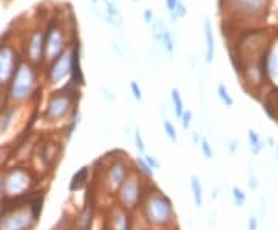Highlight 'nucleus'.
<instances>
[{
    "label": "nucleus",
    "mask_w": 278,
    "mask_h": 230,
    "mask_svg": "<svg viewBox=\"0 0 278 230\" xmlns=\"http://www.w3.org/2000/svg\"><path fill=\"white\" fill-rule=\"evenodd\" d=\"M144 221L155 228H170L175 224V207L173 202L162 190L152 182L139 205Z\"/></svg>",
    "instance_id": "f257e3e1"
},
{
    "label": "nucleus",
    "mask_w": 278,
    "mask_h": 230,
    "mask_svg": "<svg viewBox=\"0 0 278 230\" xmlns=\"http://www.w3.org/2000/svg\"><path fill=\"white\" fill-rule=\"evenodd\" d=\"M105 164L101 167V184H102V190L115 198L118 190L121 189V185L124 181L128 178L133 172V165L122 152L116 150L115 156L105 155Z\"/></svg>",
    "instance_id": "f03ea898"
},
{
    "label": "nucleus",
    "mask_w": 278,
    "mask_h": 230,
    "mask_svg": "<svg viewBox=\"0 0 278 230\" xmlns=\"http://www.w3.org/2000/svg\"><path fill=\"white\" fill-rule=\"evenodd\" d=\"M79 87H76L74 83L68 80L65 88L51 93L44 111V118L48 122L68 121L71 114L77 110L76 103L79 102Z\"/></svg>",
    "instance_id": "7ed1b4c3"
},
{
    "label": "nucleus",
    "mask_w": 278,
    "mask_h": 230,
    "mask_svg": "<svg viewBox=\"0 0 278 230\" xmlns=\"http://www.w3.org/2000/svg\"><path fill=\"white\" fill-rule=\"evenodd\" d=\"M148 187H150V182L145 184L144 178L141 175H138L135 170L128 175V178L124 181V184L121 185V189L118 190V193L115 195L116 204L128 212H135L136 208H139Z\"/></svg>",
    "instance_id": "20e7f679"
},
{
    "label": "nucleus",
    "mask_w": 278,
    "mask_h": 230,
    "mask_svg": "<svg viewBox=\"0 0 278 230\" xmlns=\"http://www.w3.org/2000/svg\"><path fill=\"white\" fill-rule=\"evenodd\" d=\"M36 80H37V76L31 62L30 60L19 62L16 73L10 82V99L17 103L28 100L34 94Z\"/></svg>",
    "instance_id": "39448f33"
},
{
    "label": "nucleus",
    "mask_w": 278,
    "mask_h": 230,
    "mask_svg": "<svg viewBox=\"0 0 278 230\" xmlns=\"http://www.w3.org/2000/svg\"><path fill=\"white\" fill-rule=\"evenodd\" d=\"M31 175L24 169H14L4 176V192L11 198H22L30 195Z\"/></svg>",
    "instance_id": "423d86ee"
},
{
    "label": "nucleus",
    "mask_w": 278,
    "mask_h": 230,
    "mask_svg": "<svg viewBox=\"0 0 278 230\" xmlns=\"http://www.w3.org/2000/svg\"><path fill=\"white\" fill-rule=\"evenodd\" d=\"M67 50L65 33L59 22H51L45 31V56L44 59L51 64L63 51Z\"/></svg>",
    "instance_id": "0eeeda50"
},
{
    "label": "nucleus",
    "mask_w": 278,
    "mask_h": 230,
    "mask_svg": "<svg viewBox=\"0 0 278 230\" xmlns=\"http://www.w3.org/2000/svg\"><path fill=\"white\" fill-rule=\"evenodd\" d=\"M96 218V199L91 184L87 187V195H85L83 204L80 205L79 212L73 219L74 230H93V222Z\"/></svg>",
    "instance_id": "6e6552de"
},
{
    "label": "nucleus",
    "mask_w": 278,
    "mask_h": 230,
    "mask_svg": "<svg viewBox=\"0 0 278 230\" xmlns=\"http://www.w3.org/2000/svg\"><path fill=\"white\" fill-rule=\"evenodd\" d=\"M70 74H71V45L67 47V50L50 64L47 79L51 85H59L67 77H70Z\"/></svg>",
    "instance_id": "1a4fd4ad"
},
{
    "label": "nucleus",
    "mask_w": 278,
    "mask_h": 230,
    "mask_svg": "<svg viewBox=\"0 0 278 230\" xmlns=\"http://www.w3.org/2000/svg\"><path fill=\"white\" fill-rule=\"evenodd\" d=\"M19 65L17 51L13 45H2L0 47V85L11 82L16 68Z\"/></svg>",
    "instance_id": "9d476101"
},
{
    "label": "nucleus",
    "mask_w": 278,
    "mask_h": 230,
    "mask_svg": "<svg viewBox=\"0 0 278 230\" xmlns=\"http://www.w3.org/2000/svg\"><path fill=\"white\" fill-rule=\"evenodd\" d=\"M93 11L98 17L104 19L107 24H110L112 27H121L124 24V19L118 7L112 0H91Z\"/></svg>",
    "instance_id": "9b49d317"
},
{
    "label": "nucleus",
    "mask_w": 278,
    "mask_h": 230,
    "mask_svg": "<svg viewBox=\"0 0 278 230\" xmlns=\"http://www.w3.org/2000/svg\"><path fill=\"white\" fill-rule=\"evenodd\" d=\"M105 230H133L132 212L125 210L118 204L112 205L105 219Z\"/></svg>",
    "instance_id": "f8f14e48"
},
{
    "label": "nucleus",
    "mask_w": 278,
    "mask_h": 230,
    "mask_svg": "<svg viewBox=\"0 0 278 230\" xmlns=\"http://www.w3.org/2000/svg\"><path fill=\"white\" fill-rule=\"evenodd\" d=\"M27 56L31 64H39L45 56V33L44 30L36 28L31 31L27 42Z\"/></svg>",
    "instance_id": "ddd939ff"
},
{
    "label": "nucleus",
    "mask_w": 278,
    "mask_h": 230,
    "mask_svg": "<svg viewBox=\"0 0 278 230\" xmlns=\"http://www.w3.org/2000/svg\"><path fill=\"white\" fill-rule=\"evenodd\" d=\"M235 11L244 16H260L266 7L267 0H229Z\"/></svg>",
    "instance_id": "4468645a"
},
{
    "label": "nucleus",
    "mask_w": 278,
    "mask_h": 230,
    "mask_svg": "<svg viewBox=\"0 0 278 230\" xmlns=\"http://www.w3.org/2000/svg\"><path fill=\"white\" fill-rule=\"evenodd\" d=\"M70 82L74 83L76 87L83 85V73L80 65V44L79 40H74L71 44V74Z\"/></svg>",
    "instance_id": "2eb2a0df"
},
{
    "label": "nucleus",
    "mask_w": 278,
    "mask_h": 230,
    "mask_svg": "<svg viewBox=\"0 0 278 230\" xmlns=\"http://www.w3.org/2000/svg\"><path fill=\"white\" fill-rule=\"evenodd\" d=\"M90 175H91V167L83 165L82 169H79L70 181V192H79L87 189L90 185Z\"/></svg>",
    "instance_id": "dca6fc26"
},
{
    "label": "nucleus",
    "mask_w": 278,
    "mask_h": 230,
    "mask_svg": "<svg viewBox=\"0 0 278 230\" xmlns=\"http://www.w3.org/2000/svg\"><path fill=\"white\" fill-rule=\"evenodd\" d=\"M62 155V145L59 142H45L40 152V158L45 162V165H56Z\"/></svg>",
    "instance_id": "f3484780"
},
{
    "label": "nucleus",
    "mask_w": 278,
    "mask_h": 230,
    "mask_svg": "<svg viewBox=\"0 0 278 230\" xmlns=\"http://www.w3.org/2000/svg\"><path fill=\"white\" fill-rule=\"evenodd\" d=\"M204 40H206V62L207 64H212L213 57H215V39H213V28L210 20H206L204 27Z\"/></svg>",
    "instance_id": "a211bd4d"
},
{
    "label": "nucleus",
    "mask_w": 278,
    "mask_h": 230,
    "mask_svg": "<svg viewBox=\"0 0 278 230\" xmlns=\"http://www.w3.org/2000/svg\"><path fill=\"white\" fill-rule=\"evenodd\" d=\"M189 182H190V190H192V195H194L195 207H197V210H200V208H203V205H204V190H203L201 179H200L197 175H192Z\"/></svg>",
    "instance_id": "6ab92c4d"
},
{
    "label": "nucleus",
    "mask_w": 278,
    "mask_h": 230,
    "mask_svg": "<svg viewBox=\"0 0 278 230\" xmlns=\"http://www.w3.org/2000/svg\"><path fill=\"white\" fill-rule=\"evenodd\" d=\"M132 165H133V170L138 173V175H141L144 179H148V181H152L153 179V176H155V170H152L150 169V165H148L145 161H144V158L139 155V156H136L133 161H132Z\"/></svg>",
    "instance_id": "aec40b11"
},
{
    "label": "nucleus",
    "mask_w": 278,
    "mask_h": 230,
    "mask_svg": "<svg viewBox=\"0 0 278 230\" xmlns=\"http://www.w3.org/2000/svg\"><path fill=\"white\" fill-rule=\"evenodd\" d=\"M247 139H249V150L253 156H258L264 147H266V141L261 139V136L256 133L255 130H249L247 132Z\"/></svg>",
    "instance_id": "412c9836"
},
{
    "label": "nucleus",
    "mask_w": 278,
    "mask_h": 230,
    "mask_svg": "<svg viewBox=\"0 0 278 230\" xmlns=\"http://www.w3.org/2000/svg\"><path fill=\"white\" fill-rule=\"evenodd\" d=\"M14 118H16V108L14 107H8V108L4 110V113L0 114V133H7L10 130Z\"/></svg>",
    "instance_id": "4be33fe9"
},
{
    "label": "nucleus",
    "mask_w": 278,
    "mask_h": 230,
    "mask_svg": "<svg viewBox=\"0 0 278 230\" xmlns=\"http://www.w3.org/2000/svg\"><path fill=\"white\" fill-rule=\"evenodd\" d=\"M170 96H172V103H173V111L176 114L178 119H181V116L184 114L186 108H184V100L181 97V93L178 88H172V91H170Z\"/></svg>",
    "instance_id": "5701e85b"
},
{
    "label": "nucleus",
    "mask_w": 278,
    "mask_h": 230,
    "mask_svg": "<svg viewBox=\"0 0 278 230\" xmlns=\"http://www.w3.org/2000/svg\"><path fill=\"white\" fill-rule=\"evenodd\" d=\"M80 121H82V114H80V111H79V110H76V111L71 114V118L68 119L67 129H65V139H67V141H68V139L73 136V133L77 130Z\"/></svg>",
    "instance_id": "b1692460"
},
{
    "label": "nucleus",
    "mask_w": 278,
    "mask_h": 230,
    "mask_svg": "<svg viewBox=\"0 0 278 230\" xmlns=\"http://www.w3.org/2000/svg\"><path fill=\"white\" fill-rule=\"evenodd\" d=\"M217 94H218L220 100L224 103V105H226L227 108H232V107L235 105V100H233V97L230 96V93H229L227 87L224 85L223 82H220V83H218V87H217Z\"/></svg>",
    "instance_id": "393cba45"
},
{
    "label": "nucleus",
    "mask_w": 278,
    "mask_h": 230,
    "mask_svg": "<svg viewBox=\"0 0 278 230\" xmlns=\"http://www.w3.org/2000/svg\"><path fill=\"white\" fill-rule=\"evenodd\" d=\"M159 44L162 45V48L167 51L168 56L173 54V51H175V40H173L172 33L168 31V28L164 31V34H162V37H161V40H159Z\"/></svg>",
    "instance_id": "a878e982"
},
{
    "label": "nucleus",
    "mask_w": 278,
    "mask_h": 230,
    "mask_svg": "<svg viewBox=\"0 0 278 230\" xmlns=\"http://www.w3.org/2000/svg\"><path fill=\"white\" fill-rule=\"evenodd\" d=\"M162 129H164V135L168 138L170 142H173V144L178 142V132H176V127H175V125H173L172 122H170L167 118L162 119Z\"/></svg>",
    "instance_id": "bb28decb"
},
{
    "label": "nucleus",
    "mask_w": 278,
    "mask_h": 230,
    "mask_svg": "<svg viewBox=\"0 0 278 230\" xmlns=\"http://www.w3.org/2000/svg\"><path fill=\"white\" fill-rule=\"evenodd\" d=\"M165 30H167V27H165V24L162 22L161 19H153V22L150 24V31H152V36L155 37L156 42L161 40V37H162Z\"/></svg>",
    "instance_id": "cd10ccee"
},
{
    "label": "nucleus",
    "mask_w": 278,
    "mask_h": 230,
    "mask_svg": "<svg viewBox=\"0 0 278 230\" xmlns=\"http://www.w3.org/2000/svg\"><path fill=\"white\" fill-rule=\"evenodd\" d=\"M232 198H233V202L237 207H243L247 201V195L244 193L243 189H240V187H232Z\"/></svg>",
    "instance_id": "c85d7f7f"
},
{
    "label": "nucleus",
    "mask_w": 278,
    "mask_h": 230,
    "mask_svg": "<svg viewBox=\"0 0 278 230\" xmlns=\"http://www.w3.org/2000/svg\"><path fill=\"white\" fill-rule=\"evenodd\" d=\"M133 141H135V147H136L138 153L139 155H145L147 153L145 152V144H144V138H142V133H141L139 129H136L133 132Z\"/></svg>",
    "instance_id": "c756f323"
},
{
    "label": "nucleus",
    "mask_w": 278,
    "mask_h": 230,
    "mask_svg": "<svg viewBox=\"0 0 278 230\" xmlns=\"http://www.w3.org/2000/svg\"><path fill=\"white\" fill-rule=\"evenodd\" d=\"M200 149H201V155H203L207 161L213 159V149H212V145L209 144V141H207L204 136H201Z\"/></svg>",
    "instance_id": "7c9ffc66"
},
{
    "label": "nucleus",
    "mask_w": 278,
    "mask_h": 230,
    "mask_svg": "<svg viewBox=\"0 0 278 230\" xmlns=\"http://www.w3.org/2000/svg\"><path fill=\"white\" fill-rule=\"evenodd\" d=\"M51 230H74L73 228V219L68 216V215H63L59 222L51 228Z\"/></svg>",
    "instance_id": "2f4dec72"
},
{
    "label": "nucleus",
    "mask_w": 278,
    "mask_h": 230,
    "mask_svg": "<svg viewBox=\"0 0 278 230\" xmlns=\"http://www.w3.org/2000/svg\"><path fill=\"white\" fill-rule=\"evenodd\" d=\"M142 158H144V161L148 164V165H150V169L152 170H159L161 169V161L155 156V155H148V153H145V155H141Z\"/></svg>",
    "instance_id": "473e14b6"
},
{
    "label": "nucleus",
    "mask_w": 278,
    "mask_h": 230,
    "mask_svg": "<svg viewBox=\"0 0 278 230\" xmlns=\"http://www.w3.org/2000/svg\"><path fill=\"white\" fill-rule=\"evenodd\" d=\"M192 119H194V113H192V110H186L184 114L181 116L179 122H181V127L184 132H189L190 130V125H192Z\"/></svg>",
    "instance_id": "72a5a7b5"
},
{
    "label": "nucleus",
    "mask_w": 278,
    "mask_h": 230,
    "mask_svg": "<svg viewBox=\"0 0 278 230\" xmlns=\"http://www.w3.org/2000/svg\"><path fill=\"white\" fill-rule=\"evenodd\" d=\"M130 91H132V94H133L135 100L141 103L144 97H142V90H141L139 83H138L136 80H132V82H130Z\"/></svg>",
    "instance_id": "f704fd0d"
},
{
    "label": "nucleus",
    "mask_w": 278,
    "mask_h": 230,
    "mask_svg": "<svg viewBox=\"0 0 278 230\" xmlns=\"http://www.w3.org/2000/svg\"><path fill=\"white\" fill-rule=\"evenodd\" d=\"M226 147H227L229 155H235V153H237V150L240 149V142L235 141V139H230V141L226 144Z\"/></svg>",
    "instance_id": "c9c22d12"
},
{
    "label": "nucleus",
    "mask_w": 278,
    "mask_h": 230,
    "mask_svg": "<svg viewBox=\"0 0 278 230\" xmlns=\"http://www.w3.org/2000/svg\"><path fill=\"white\" fill-rule=\"evenodd\" d=\"M176 5H178V0H165V8H167L170 17H173L175 10H176Z\"/></svg>",
    "instance_id": "e433bc0d"
},
{
    "label": "nucleus",
    "mask_w": 278,
    "mask_h": 230,
    "mask_svg": "<svg viewBox=\"0 0 278 230\" xmlns=\"http://www.w3.org/2000/svg\"><path fill=\"white\" fill-rule=\"evenodd\" d=\"M258 225H260V221L256 216H249L247 219V230H258Z\"/></svg>",
    "instance_id": "4c0bfd02"
},
{
    "label": "nucleus",
    "mask_w": 278,
    "mask_h": 230,
    "mask_svg": "<svg viewBox=\"0 0 278 230\" xmlns=\"http://www.w3.org/2000/svg\"><path fill=\"white\" fill-rule=\"evenodd\" d=\"M247 184H249V189H250V190H256V189H258V185H260L258 178H256L253 173H250V175H249V181H247Z\"/></svg>",
    "instance_id": "58836bf2"
},
{
    "label": "nucleus",
    "mask_w": 278,
    "mask_h": 230,
    "mask_svg": "<svg viewBox=\"0 0 278 230\" xmlns=\"http://www.w3.org/2000/svg\"><path fill=\"white\" fill-rule=\"evenodd\" d=\"M153 13H152V10H145L144 11V20H145V22L148 24V25H150L152 22H153Z\"/></svg>",
    "instance_id": "ea45409f"
},
{
    "label": "nucleus",
    "mask_w": 278,
    "mask_h": 230,
    "mask_svg": "<svg viewBox=\"0 0 278 230\" xmlns=\"http://www.w3.org/2000/svg\"><path fill=\"white\" fill-rule=\"evenodd\" d=\"M101 93H102V96H104L107 100H110V102H113V100H115V96H112L113 93H112V91H109L107 88H101Z\"/></svg>",
    "instance_id": "a19ab883"
},
{
    "label": "nucleus",
    "mask_w": 278,
    "mask_h": 230,
    "mask_svg": "<svg viewBox=\"0 0 278 230\" xmlns=\"http://www.w3.org/2000/svg\"><path fill=\"white\" fill-rule=\"evenodd\" d=\"M192 138H194V144H195V145H198V147H200V142H201V136H200V133H198V132H194V135H192Z\"/></svg>",
    "instance_id": "79ce46f5"
},
{
    "label": "nucleus",
    "mask_w": 278,
    "mask_h": 230,
    "mask_svg": "<svg viewBox=\"0 0 278 230\" xmlns=\"http://www.w3.org/2000/svg\"><path fill=\"white\" fill-rule=\"evenodd\" d=\"M4 195H5V192H4V175L0 173V199L4 198Z\"/></svg>",
    "instance_id": "37998d69"
},
{
    "label": "nucleus",
    "mask_w": 278,
    "mask_h": 230,
    "mask_svg": "<svg viewBox=\"0 0 278 230\" xmlns=\"http://www.w3.org/2000/svg\"><path fill=\"white\" fill-rule=\"evenodd\" d=\"M212 198H213V199L218 198V190H213V192H212Z\"/></svg>",
    "instance_id": "c03bdc74"
},
{
    "label": "nucleus",
    "mask_w": 278,
    "mask_h": 230,
    "mask_svg": "<svg viewBox=\"0 0 278 230\" xmlns=\"http://www.w3.org/2000/svg\"><path fill=\"white\" fill-rule=\"evenodd\" d=\"M267 142H269L270 147H275V144H273V139H272V138H267Z\"/></svg>",
    "instance_id": "a18cd8bd"
},
{
    "label": "nucleus",
    "mask_w": 278,
    "mask_h": 230,
    "mask_svg": "<svg viewBox=\"0 0 278 230\" xmlns=\"http://www.w3.org/2000/svg\"><path fill=\"white\" fill-rule=\"evenodd\" d=\"M273 149H275V155H276V161H278V144L275 145V147H273Z\"/></svg>",
    "instance_id": "49530a36"
},
{
    "label": "nucleus",
    "mask_w": 278,
    "mask_h": 230,
    "mask_svg": "<svg viewBox=\"0 0 278 230\" xmlns=\"http://www.w3.org/2000/svg\"><path fill=\"white\" fill-rule=\"evenodd\" d=\"M2 212H4V205L0 204V216H2Z\"/></svg>",
    "instance_id": "de8ad7c7"
},
{
    "label": "nucleus",
    "mask_w": 278,
    "mask_h": 230,
    "mask_svg": "<svg viewBox=\"0 0 278 230\" xmlns=\"http://www.w3.org/2000/svg\"><path fill=\"white\" fill-rule=\"evenodd\" d=\"M133 2H138V0H133Z\"/></svg>",
    "instance_id": "09e8293b"
},
{
    "label": "nucleus",
    "mask_w": 278,
    "mask_h": 230,
    "mask_svg": "<svg viewBox=\"0 0 278 230\" xmlns=\"http://www.w3.org/2000/svg\"><path fill=\"white\" fill-rule=\"evenodd\" d=\"M112 2H115V0H112Z\"/></svg>",
    "instance_id": "8fccbe9b"
}]
</instances>
